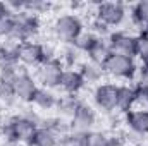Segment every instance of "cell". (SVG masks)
I'll use <instances>...</instances> for the list:
<instances>
[{"mask_svg":"<svg viewBox=\"0 0 148 146\" xmlns=\"http://www.w3.org/2000/svg\"><path fill=\"white\" fill-rule=\"evenodd\" d=\"M14 19V26H12V33H10V40L17 41V43H24V41H33V38L40 33L41 23L40 17L35 14H29L26 10L12 14Z\"/></svg>","mask_w":148,"mask_h":146,"instance_id":"cell-1","label":"cell"},{"mask_svg":"<svg viewBox=\"0 0 148 146\" xmlns=\"http://www.w3.org/2000/svg\"><path fill=\"white\" fill-rule=\"evenodd\" d=\"M52 31L59 41H62L64 45H69L84 31V24H83V19L76 12H67V14L59 16L53 21Z\"/></svg>","mask_w":148,"mask_h":146,"instance_id":"cell-2","label":"cell"},{"mask_svg":"<svg viewBox=\"0 0 148 146\" xmlns=\"http://www.w3.org/2000/svg\"><path fill=\"white\" fill-rule=\"evenodd\" d=\"M136 67H138L136 59L119 55V53H112L107 59V62L102 65L105 76H110L114 79H122V81H133L136 74Z\"/></svg>","mask_w":148,"mask_h":146,"instance_id":"cell-3","label":"cell"},{"mask_svg":"<svg viewBox=\"0 0 148 146\" xmlns=\"http://www.w3.org/2000/svg\"><path fill=\"white\" fill-rule=\"evenodd\" d=\"M127 16L126 5L121 2H97L95 3V17L105 23L109 28L121 26Z\"/></svg>","mask_w":148,"mask_h":146,"instance_id":"cell-4","label":"cell"},{"mask_svg":"<svg viewBox=\"0 0 148 146\" xmlns=\"http://www.w3.org/2000/svg\"><path fill=\"white\" fill-rule=\"evenodd\" d=\"M64 71V65L59 59H53V60H47L43 62L41 65L36 67V72H35V79L41 88H47V89H55L59 88V79H60V74Z\"/></svg>","mask_w":148,"mask_h":146,"instance_id":"cell-5","label":"cell"},{"mask_svg":"<svg viewBox=\"0 0 148 146\" xmlns=\"http://www.w3.org/2000/svg\"><path fill=\"white\" fill-rule=\"evenodd\" d=\"M117 88L114 83H100L93 89V102L97 108L103 113H112L117 110Z\"/></svg>","mask_w":148,"mask_h":146,"instance_id":"cell-6","label":"cell"},{"mask_svg":"<svg viewBox=\"0 0 148 146\" xmlns=\"http://www.w3.org/2000/svg\"><path fill=\"white\" fill-rule=\"evenodd\" d=\"M109 45H110L112 53H119V55H126L131 59H136L138 53V36L126 33V31H112L107 38Z\"/></svg>","mask_w":148,"mask_h":146,"instance_id":"cell-7","label":"cell"},{"mask_svg":"<svg viewBox=\"0 0 148 146\" xmlns=\"http://www.w3.org/2000/svg\"><path fill=\"white\" fill-rule=\"evenodd\" d=\"M97 120H98L97 110L93 108L91 105H88L86 102H83L79 105L77 112L74 113V117L69 120L71 131H74V132H90V131L95 129Z\"/></svg>","mask_w":148,"mask_h":146,"instance_id":"cell-8","label":"cell"},{"mask_svg":"<svg viewBox=\"0 0 148 146\" xmlns=\"http://www.w3.org/2000/svg\"><path fill=\"white\" fill-rule=\"evenodd\" d=\"M12 84H14V93H16L17 102H23V103H31L36 89L40 88L35 76H31L26 69H23L17 74V77L14 79Z\"/></svg>","mask_w":148,"mask_h":146,"instance_id":"cell-9","label":"cell"},{"mask_svg":"<svg viewBox=\"0 0 148 146\" xmlns=\"http://www.w3.org/2000/svg\"><path fill=\"white\" fill-rule=\"evenodd\" d=\"M45 62L43 45L38 41H24L19 45V64L24 67H38Z\"/></svg>","mask_w":148,"mask_h":146,"instance_id":"cell-10","label":"cell"},{"mask_svg":"<svg viewBox=\"0 0 148 146\" xmlns=\"http://www.w3.org/2000/svg\"><path fill=\"white\" fill-rule=\"evenodd\" d=\"M84 81L83 76L79 74L77 69H64L59 79V88L62 91V95H77L83 88H84Z\"/></svg>","mask_w":148,"mask_h":146,"instance_id":"cell-11","label":"cell"},{"mask_svg":"<svg viewBox=\"0 0 148 146\" xmlns=\"http://www.w3.org/2000/svg\"><path fill=\"white\" fill-rule=\"evenodd\" d=\"M124 124L129 127L131 132L138 136H148V110L133 108L124 113Z\"/></svg>","mask_w":148,"mask_h":146,"instance_id":"cell-12","label":"cell"},{"mask_svg":"<svg viewBox=\"0 0 148 146\" xmlns=\"http://www.w3.org/2000/svg\"><path fill=\"white\" fill-rule=\"evenodd\" d=\"M138 103V89L136 84H119L117 88V112L127 113Z\"/></svg>","mask_w":148,"mask_h":146,"instance_id":"cell-13","label":"cell"},{"mask_svg":"<svg viewBox=\"0 0 148 146\" xmlns=\"http://www.w3.org/2000/svg\"><path fill=\"white\" fill-rule=\"evenodd\" d=\"M81 103H83V100L77 95H62L57 98V105H55L57 115L66 120H71Z\"/></svg>","mask_w":148,"mask_h":146,"instance_id":"cell-14","label":"cell"},{"mask_svg":"<svg viewBox=\"0 0 148 146\" xmlns=\"http://www.w3.org/2000/svg\"><path fill=\"white\" fill-rule=\"evenodd\" d=\"M129 12L133 24L140 29V35H148V0L136 2Z\"/></svg>","mask_w":148,"mask_h":146,"instance_id":"cell-15","label":"cell"},{"mask_svg":"<svg viewBox=\"0 0 148 146\" xmlns=\"http://www.w3.org/2000/svg\"><path fill=\"white\" fill-rule=\"evenodd\" d=\"M86 55H88V60L90 62H93L97 65H103L107 62V59L112 55L110 45H109L107 38H98L97 43L90 48V52Z\"/></svg>","mask_w":148,"mask_h":146,"instance_id":"cell-16","label":"cell"},{"mask_svg":"<svg viewBox=\"0 0 148 146\" xmlns=\"http://www.w3.org/2000/svg\"><path fill=\"white\" fill-rule=\"evenodd\" d=\"M77 71L83 76L84 84H100V81H102L103 76H105L102 65H97V64H93V62H90V60L81 62L79 67H77Z\"/></svg>","mask_w":148,"mask_h":146,"instance_id":"cell-17","label":"cell"},{"mask_svg":"<svg viewBox=\"0 0 148 146\" xmlns=\"http://www.w3.org/2000/svg\"><path fill=\"white\" fill-rule=\"evenodd\" d=\"M57 95L53 93V89H47V88H38L36 93H35V96H33V105L38 107L40 110H45V112H48V110H53L55 108V105H57Z\"/></svg>","mask_w":148,"mask_h":146,"instance_id":"cell-18","label":"cell"},{"mask_svg":"<svg viewBox=\"0 0 148 146\" xmlns=\"http://www.w3.org/2000/svg\"><path fill=\"white\" fill-rule=\"evenodd\" d=\"M59 139L60 138L55 132H52L50 129L40 126L35 131V134L31 136V139L26 143V146H57Z\"/></svg>","mask_w":148,"mask_h":146,"instance_id":"cell-19","label":"cell"},{"mask_svg":"<svg viewBox=\"0 0 148 146\" xmlns=\"http://www.w3.org/2000/svg\"><path fill=\"white\" fill-rule=\"evenodd\" d=\"M57 59L62 62L64 69H76L81 64V52L69 43V45H64V48Z\"/></svg>","mask_w":148,"mask_h":146,"instance_id":"cell-20","label":"cell"},{"mask_svg":"<svg viewBox=\"0 0 148 146\" xmlns=\"http://www.w3.org/2000/svg\"><path fill=\"white\" fill-rule=\"evenodd\" d=\"M41 126H43V127H47V129H50L52 132H55L59 138H62V136H66V134H69V132H71V124H69L66 119L59 117V115L41 119Z\"/></svg>","mask_w":148,"mask_h":146,"instance_id":"cell-21","label":"cell"},{"mask_svg":"<svg viewBox=\"0 0 148 146\" xmlns=\"http://www.w3.org/2000/svg\"><path fill=\"white\" fill-rule=\"evenodd\" d=\"M97 40H98V36H95L91 31H83V33H81V35L76 38L73 43H71V45L76 46L81 53H88V52H90V48L97 43Z\"/></svg>","mask_w":148,"mask_h":146,"instance_id":"cell-22","label":"cell"},{"mask_svg":"<svg viewBox=\"0 0 148 146\" xmlns=\"http://www.w3.org/2000/svg\"><path fill=\"white\" fill-rule=\"evenodd\" d=\"M86 134L88 132H74V131H71L69 134H66V136H62L59 139L57 146H88Z\"/></svg>","mask_w":148,"mask_h":146,"instance_id":"cell-23","label":"cell"},{"mask_svg":"<svg viewBox=\"0 0 148 146\" xmlns=\"http://www.w3.org/2000/svg\"><path fill=\"white\" fill-rule=\"evenodd\" d=\"M0 102L7 107L14 105L17 102L16 93H14V84L9 81H3V79H0Z\"/></svg>","mask_w":148,"mask_h":146,"instance_id":"cell-24","label":"cell"},{"mask_svg":"<svg viewBox=\"0 0 148 146\" xmlns=\"http://www.w3.org/2000/svg\"><path fill=\"white\" fill-rule=\"evenodd\" d=\"M23 71L21 64H0V79L14 83V79L17 77V74Z\"/></svg>","mask_w":148,"mask_h":146,"instance_id":"cell-25","label":"cell"},{"mask_svg":"<svg viewBox=\"0 0 148 146\" xmlns=\"http://www.w3.org/2000/svg\"><path fill=\"white\" fill-rule=\"evenodd\" d=\"M48 9H50L48 2H43V0H24V10L29 12V14H35L38 17H40V14L48 12Z\"/></svg>","mask_w":148,"mask_h":146,"instance_id":"cell-26","label":"cell"},{"mask_svg":"<svg viewBox=\"0 0 148 146\" xmlns=\"http://www.w3.org/2000/svg\"><path fill=\"white\" fill-rule=\"evenodd\" d=\"M88 31H91L95 36L98 38H109V35H110V28L105 24V23H102L100 19H97L95 16L91 17V21H90V29Z\"/></svg>","mask_w":148,"mask_h":146,"instance_id":"cell-27","label":"cell"},{"mask_svg":"<svg viewBox=\"0 0 148 146\" xmlns=\"http://www.w3.org/2000/svg\"><path fill=\"white\" fill-rule=\"evenodd\" d=\"M86 141H88V146H107V141H109V134H105L103 131H90L86 134Z\"/></svg>","mask_w":148,"mask_h":146,"instance_id":"cell-28","label":"cell"},{"mask_svg":"<svg viewBox=\"0 0 148 146\" xmlns=\"http://www.w3.org/2000/svg\"><path fill=\"white\" fill-rule=\"evenodd\" d=\"M133 84H136V86H148V64H145V62L138 64Z\"/></svg>","mask_w":148,"mask_h":146,"instance_id":"cell-29","label":"cell"},{"mask_svg":"<svg viewBox=\"0 0 148 146\" xmlns=\"http://www.w3.org/2000/svg\"><path fill=\"white\" fill-rule=\"evenodd\" d=\"M140 62L148 64V35H138V53Z\"/></svg>","mask_w":148,"mask_h":146,"instance_id":"cell-30","label":"cell"},{"mask_svg":"<svg viewBox=\"0 0 148 146\" xmlns=\"http://www.w3.org/2000/svg\"><path fill=\"white\" fill-rule=\"evenodd\" d=\"M138 89V102L143 105V108L148 110V86H136Z\"/></svg>","mask_w":148,"mask_h":146,"instance_id":"cell-31","label":"cell"},{"mask_svg":"<svg viewBox=\"0 0 148 146\" xmlns=\"http://www.w3.org/2000/svg\"><path fill=\"white\" fill-rule=\"evenodd\" d=\"M107 146H122V139L119 136H109V141H107Z\"/></svg>","mask_w":148,"mask_h":146,"instance_id":"cell-32","label":"cell"},{"mask_svg":"<svg viewBox=\"0 0 148 146\" xmlns=\"http://www.w3.org/2000/svg\"><path fill=\"white\" fill-rule=\"evenodd\" d=\"M7 16H12V14H10V10H9V7H7V3H5V2H0V19H3V17H7Z\"/></svg>","mask_w":148,"mask_h":146,"instance_id":"cell-33","label":"cell"},{"mask_svg":"<svg viewBox=\"0 0 148 146\" xmlns=\"http://www.w3.org/2000/svg\"><path fill=\"white\" fill-rule=\"evenodd\" d=\"M2 41H3V38H2V36H0V43H2Z\"/></svg>","mask_w":148,"mask_h":146,"instance_id":"cell-34","label":"cell"}]
</instances>
